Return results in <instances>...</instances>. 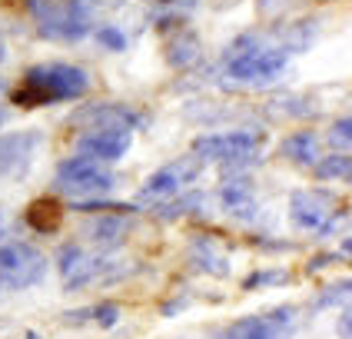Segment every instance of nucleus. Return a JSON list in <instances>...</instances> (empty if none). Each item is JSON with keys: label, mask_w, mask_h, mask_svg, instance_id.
I'll use <instances>...</instances> for the list:
<instances>
[{"label": "nucleus", "mask_w": 352, "mask_h": 339, "mask_svg": "<svg viewBox=\"0 0 352 339\" xmlns=\"http://www.w3.org/2000/svg\"><path fill=\"white\" fill-rule=\"evenodd\" d=\"M37 34L60 43H77L94 30V10L103 0H23Z\"/></svg>", "instance_id": "nucleus-3"}, {"label": "nucleus", "mask_w": 352, "mask_h": 339, "mask_svg": "<svg viewBox=\"0 0 352 339\" xmlns=\"http://www.w3.org/2000/svg\"><path fill=\"white\" fill-rule=\"evenodd\" d=\"M70 123L87 127V130H130L133 133L137 127H143V117L126 103H87L70 117Z\"/></svg>", "instance_id": "nucleus-12"}, {"label": "nucleus", "mask_w": 352, "mask_h": 339, "mask_svg": "<svg viewBox=\"0 0 352 339\" xmlns=\"http://www.w3.org/2000/svg\"><path fill=\"white\" fill-rule=\"evenodd\" d=\"M289 283V270H259L253 276L243 279V289H259V286H286Z\"/></svg>", "instance_id": "nucleus-24"}, {"label": "nucleus", "mask_w": 352, "mask_h": 339, "mask_svg": "<svg viewBox=\"0 0 352 339\" xmlns=\"http://www.w3.org/2000/svg\"><path fill=\"white\" fill-rule=\"evenodd\" d=\"M186 306H190V299H186V296H176V299H170V303L163 306V316L173 319L176 313H179V309H186Z\"/></svg>", "instance_id": "nucleus-29"}, {"label": "nucleus", "mask_w": 352, "mask_h": 339, "mask_svg": "<svg viewBox=\"0 0 352 339\" xmlns=\"http://www.w3.org/2000/svg\"><path fill=\"white\" fill-rule=\"evenodd\" d=\"M23 217H27V226H30V230L54 233V230H60V223H63V203L54 197H37L27 206Z\"/></svg>", "instance_id": "nucleus-20"}, {"label": "nucleus", "mask_w": 352, "mask_h": 339, "mask_svg": "<svg viewBox=\"0 0 352 339\" xmlns=\"http://www.w3.org/2000/svg\"><path fill=\"white\" fill-rule=\"evenodd\" d=\"M286 67L289 54L263 34H243L223 54V74L243 87H270L286 74Z\"/></svg>", "instance_id": "nucleus-1"}, {"label": "nucleus", "mask_w": 352, "mask_h": 339, "mask_svg": "<svg viewBox=\"0 0 352 339\" xmlns=\"http://www.w3.org/2000/svg\"><path fill=\"white\" fill-rule=\"evenodd\" d=\"M316 179H349L352 173V157L349 153H329V157H319V163L313 166Z\"/></svg>", "instance_id": "nucleus-22"}, {"label": "nucleus", "mask_w": 352, "mask_h": 339, "mask_svg": "<svg viewBox=\"0 0 352 339\" xmlns=\"http://www.w3.org/2000/svg\"><path fill=\"white\" fill-rule=\"evenodd\" d=\"M23 339H43V336H40V333H34V329H30V333H23Z\"/></svg>", "instance_id": "nucleus-33"}, {"label": "nucleus", "mask_w": 352, "mask_h": 339, "mask_svg": "<svg viewBox=\"0 0 352 339\" xmlns=\"http://www.w3.org/2000/svg\"><path fill=\"white\" fill-rule=\"evenodd\" d=\"M43 143L40 130H17V133H3L0 137V177L20 179L27 177V170L34 166L37 146Z\"/></svg>", "instance_id": "nucleus-10"}, {"label": "nucleus", "mask_w": 352, "mask_h": 339, "mask_svg": "<svg viewBox=\"0 0 352 339\" xmlns=\"http://www.w3.org/2000/svg\"><path fill=\"white\" fill-rule=\"evenodd\" d=\"M123 276H130V263L126 259L83 253L80 266L63 279V293H77V289H87V286H110V283H120Z\"/></svg>", "instance_id": "nucleus-11"}, {"label": "nucleus", "mask_w": 352, "mask_h": 339, "mask_svg": "<svg viewBox=\"0 0 352 339\" xmlns=\"http://www.w3.org/2000/svg\"><path fill=\"white\" fill-rule=\"evenodd\" d=\"M120 309L117 303H94V306H83V309H70V313H63V322L67 326H87V322H94L100 329H113L120 322Z\"/></svg>", "instance_id": "nucleus-19"}, {"label": "nucleus", "mask_w": 352, "mask_h": 339, "mask_svg": "<svg viewBox=\"0 0 352 339\" xmlns=\"http://www.w3.org/2000/svg\"><path fill=\"white\" fill-rule=\"evenodd\" d=\"M203 203H206V193H199V190H183V193L163 199V203H153V217L173 223V219H183V217H190V213H199Z\"/></svg>", "instance_id": "nucleus-21"}, {"label": "nucleus", "mask_w": 352, "mask_h": 339, "mask_svg": "<svg viewBox=\"0 0 352 339\" xmlns=\"http://www.w3.org/2000/svg\"><path fill=\"white\" fill-rule=\"evenodd\" d=\"M296 326H299L296 306H273L266 313L233 319L216 333V339H296Z\"/></svg>", "instance_id": "nucleus-7"}, {"label": "nucleus", "mask_w": 352, "mask_h": 339, "mask_svg": "<svg viewBox=\"0 0 352 339\" xmlns=\"http://www.w3.org/2000/svg\"><path fill=\"white\" fill-rule=\"evenodd\" d=\"M80 259H83V246H77V243H67V246H60V253H57V273L67 279L80 266Z\"/></svg>", "instance_id": "nucleus-25"}, {"label": "nucleus", "mask_w": 352, "mask_h": 339, "mask_svg": "<svg viewBox=\"0 0 352 339\" xmlns=\"http://www.w3.org/2000/svg\"><path fill=\"white\" fill-rule=\"evenodd\" d=\"M7 60V47H3V40H0V63Z\"/></svg>", "instance_id": "nucleus-32"}, {"label": "nucleus", "mask_w": 352, "mask_h": 339, "mask_svg": "<svg viewBox=\"0 0 352 339\" xmlns=\"http://www.w3.org/2000/svg\"><path fill=\"white\" fill-rule=\"evenodd\" d=\"M333 259H336V256H329V253H322V256H313L309 263H306V270H309V273H316V270H326V266H329Z\"/></svg>", "instance_id": "nucleus-30"}, {"label": "nucleus", "mask_w": 352, "mask_h": 339, "mask_svg": "<svg viewBox=\"0 0 352 339\" xmlns=\"http://www.w3.org/2000/svg\"><path fill=\"white\" fill-rule=\"evenodd\" d=\"M3 90H7V80L0 77V94H3Z\"/></svg>", "instance_id": "nucleus-34"}, {"label": "nucleus", "mask_w": 352, "mask_h": 339, "mask_svg": "<svg viewBox=\"0 0 352 339\" xmlns=\"http://www.w3.org/2000/svg\"><path fill=\"white\" fill-rule=\"evenodd\" d=\"M219 206L239 223H253L259 219V197H256V186L250 177H226L219 186Z\"/></svg>", "instance_id": "nucleus-14"}, {"label": "nucleus", "mask_w": 352, "mask_h": 339, "mask_svg": "<svg viewBox=\"0 0 352 339\" xmlns=\"http://www.w3.org/2000/svg\"><path fill=\"white\" fill-rule=\"evenodd\" d=\"M279 153L286 160H293L296 166H316L319 163V133L316 130H296L289 137L283 140V146H279Z\"/></svg>", "instance_id": "nucleus-17"}, {"label": "nucleus", "mask_w": 352, "mask_h": 339, "mask_svg": "<svg viewBox=\"0 0 352 339\" xmlns=\"http://www.w3.org/2000/svg\"><path fill=\"white\" fill-rule=\"evenodd\" d=\"M199 170H203V163L196 157H179L173 163H166V166H160L157 173H150L146 183L140 186L137 199L140 203H163V199L176 197V193H183L196 177H199Z\"/></svg>", "instance_id": "nucleus-9"}, {"label": "nucleus", "mask_w": 352, "mask_h": 339, "mask_svg": "<svg viewBox=\"0 0 352 339\" xmlns=\"http://www.w3.org/2000/svg\"><path fill=\"white\" fill-rule=\"evenodd\" d=\"M266 133L259 130H230V133H203L193 140V157L199 163H219L230 177H243L246 166L259 163Z\"/></svg>", "instance_id": "nucleus-4"}, {"label": "nucleus", "mask_w": 352, "mask_h": 339, "mask_svg": "<svg viewBox=\"0 0 352 339\" xmlns=\"http://www.w3.org/2000/svg\"><path fill=\"white\" fill-rule=\"evenodd\" d=\"M0 226H3V210H0Z\"/></svg>", "instance_id": "nucleus-36"}, {"label": "nucleus", "mask_w": 352, "mask_h": 339, "mask_svg": "<svg viewBox=\"0 0 352 339\" xmlns=\"http://www.w3.org/2000/svg\"><path fill=\"white\" fill-rule=\"evenodd\" d=\"M3 120H7V113H3V110H0V123H3Z\"/></svg>", "instance_id": "nucleus-35"}, {"label": "nucleus", "mask_w": 352, "mask_h": 339, "mask_svg": "<svg viewBox=\"0 0 352 339\" xmlns=\"http://www.w3.org/2000/svg\"><path fill=\"white\" fill-rule=\"evenodd\" d=\"M133 146L130 130H87L77 140V157H87L94 163H117Z\"/></svg>", "instance_id": "nucleus-13"}, {"label": "nucleus", "mask_w": 352, "mask_h": 339, "mask_svg": "<svg viewBox=\"0 0 352 339\" xmlns=\"http://www.w3.org/2000/svg\"><path fill=\"white\" fill-rule=\"evenodd\" d=\"M199 57H203V43L193 30H176L173 37L166 40V63L173 70H190Z\"/></svg>", "instance_id": "nucleus-18"}, {"label": "nucleus", "mask_w": 352, "mask_h": 339, "mask_svg": "<svg viewBox=\"0 0 352 339\" xmlns=\"http://www.w3.org/2000/svg\"><path fill=\"white\" fill-rule=\"evenodd\" d=\"M130 213H94V217L83 223V237L90 246H97V250H117L123 239L130 237Z\"/></svg>", "instance_id": "nucleus-15"}, {"label": "nucleus", "mask_w": 352, "mask_h": 339, "mask_svg": "<svg viewBox=\"0 0 352 339\" xmlns=\"http://www.w3.org/2000/svg\"><path fill=\"white\" fill-rule=\"evenodd\" d=\"M349 140H352V120L342 117L333 123V130H329V143L336 146V153H349Z\"/></svg>", "instance_id": "nucleus-27"}, {"label": "nucleus", "mask_w": 352, "mask_h": 339, "mask_svg": "<svg viewBox=\"0 0 352 339\" xmlns=\"http://www.w3.org/2000/svg\"><path fill=\"white\" fill-rule=\"evenodd\" d=\"M90 90V74L77 63H37L23 74V87L14 90L17 107H47L57 100H80Z\"/></svg>", "instance_id": "nucleus-2"}, {"label": "nucleus", "mask_w": 352, "mask_h": 339, "mask_svg": "<svg viewBox=\"0 0 352 339\" xmlns=\"http://www.w3.org/2000/svg\"><path fill=\"white\" fill-rule=\"evenodd\" d=\"M259 3V10L263 14H276V10H283L286 7V0H256Z\"/></svg>", "instance_id": "nucleus-31"}, {"label": "nucleus", "mask_w": 352, "mask_h": 339, "mask_svg": "<svg viewBox=\"0 0 352 339\" xmlns=\"http://www.w3.org/2000/svg\"><path fill=\"white\" fill-rule=\"evenodd\" d=\"M186 256H190V263H193V270H199V273H206V276H213V279H226L230 273H233L230 253L219 246V239L206 237V233H196V237L190 239Z\"/></svg>", "instance_id": "nucleus-16"}, {"label": "nucleus", "mask_w": 352, "mask_h": 339, "mask_svg": "<svg viewBox=\"0 0 352 339\" xmlns=\"http://www.w3.org/2000/svg\"><path fill=\"white\" fill-rule=\"evenodd\" d=\"M57 193H67L74 197V203L80 199H100L103 193H110L117 186V173L107 170L103 163H94L87 157H67L57 166Z\"/></svg>", "instance_id": "nucleus-6"}, {"label": "nucleus", "mask_w": 352, "mask_h": 339, "mask_svg": "<svg viewBox=\"0 0 352 339\" xmlns=\"http://www.w3.org/2000/svg\"><path fill=\"white\" fill-rule=\"evenodd\" d=\"M0 233H3V226H0Z\"/></svg>", "instance_id": "nucleus-37"}, {"label": "nucleus", "mask_w": 352, "mask_h": 339, "mask_svg": "<svg viewBox=\"0 0 352 339\" xmlns=\"http://www.w3.org/2000/svg\"><path fill=\"white\" fill-rule=\"evenodd\" d=\"M349 279H342V283H336V286H326V293H319L316 296V309H326V306H342L346 299H349Z\"/></svg>", "instance_id": "nucleus-26"}, {"label": "nucleus", "mask_w": 352, "mask_h": 339, "mask_svg": "<svg viewBox=\"0 0 352 339\" xmlns=\"http://www.w3.org/2000/svg\"><path fill=\"white\" fill-rule=\"evenodd\" d=\"M336 197L333 193H322V190H296L289 197V219H293L296 230L302 233H316V237H326L336 226L339 213L333 210Z\"/></svg>", "instance_id": "nucleus-8"}, {"label": "nucleus", "mask_w": 352, "mask_h": 339, "mask_svg": "<svg viewBox=\"0 0 352 339\" xmlns=\"http://www.w3.org/2000/svg\"><path fill=\"white\" fill-rule=\"evenodd\" d=\"M50 263L34 243H0V293H23L47 279Z\"/></svg>", "instance_id": "nucleus-5"}, {"label": "nucleus", "mask_w": 352, "mask_h": 339, "mask_svg": "<svg viewBox=\"0 0 352 339\" xmlns=\"http://www.w3.org/2000/svg\"><path fill=\"white\" fill-rule=\"evenodd\" d=\"M97 40H100V47L103 50H110V54H123L126 50V34L120 30L117 23H103V27H97Z\"/></svg>", "instance_id": "nucleus-23"}, {"label": "nucleus", "mask_w": 352, "mask_h": 339, "mask_svg": "<svg viewBox=\"0 0 352 339\" xmlns=\"http://www.w3.org/2000/svg\"><path fill=\"white\" fill-rule=\"evenodd\" d=\"M336 333H339L342 339H352V313L349 309L339 313V319H336Z\"/></svg>", "instance_id": "nucleus-28"}]
</instances>
